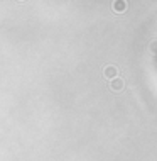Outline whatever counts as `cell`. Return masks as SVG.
I'll return each mask as SVG.
<instances>
[{
    "instance_id": "1",
    "label": "cell",
    "mask_w": 157,
    "mask_h": 161,
    "mask_svg": "<svg viewBox=\"0 0 157 161\" xmlns=\"http://www.w3.org/2000/svg\"><path fill=\"white\" fill-rule=\"evenodd\" d=\"M112 88L115 90V92H120L122 88H123V81H120V80H117L115 83H112Z\"/></svg>"
}]
</instances>
